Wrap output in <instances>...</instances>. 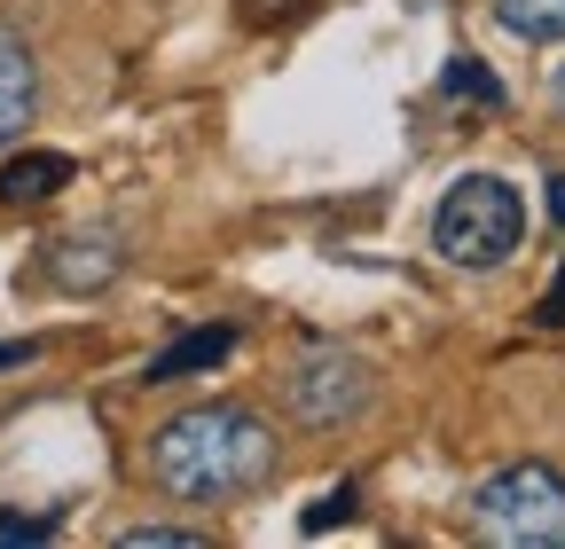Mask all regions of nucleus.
Returning <instances> with one entry per match:
<instances>
[{
	"mask_svg": "<svg viewBox=\"0 0 565 549\" xmlns=\"http://www.w3.org/2000/svg\"><path fill=\"white\" fill-rule=\"evenodd\" d=\"M150 487H166L173 503H236L252 487L275 478V432L252 417L244 400H204V408H181L150 432Z\"/></svg>",
	"mask_w": 565,
	"mask_h": 549,
	"instance_id": "obj_1",
	"label": "nucleus"
},
{
	"mask_svg": "<svg viewBox=\"0 0 565 549\" xmlns=\"http://www.w3.org/2000/svg\"><path fill=\"white\" fill-rule=\"evenodd\" d=\"M463 526L494 549H550L565 541V471L557 463H503L487 471L471 503H463Z\"/></svg>",
	"mask_w": 565,
	"mask_h": 549,
	"instance_id": "obj_2",
	"label": "nucleus"
},
{
	"mask_svg": "<svg viewBox=\"0 0 565 549\" xmlns=\"http://www.w3.org/2000/svg\"><path fill=\"white\" fill-rule=\"evenodd\" d=\"M519 236H526V204L494 173H463L433 213V251L448 267H503L519 251Z\"/></svg>",
	"mask_w": 565,
	"mask_h": 549,
	"instance_id": "obj_3",
	"label": "nucleus"
},
{
	"mask_svg": "<svg viewBox=\"0 0 565 549\" xmlns=\"http://www.w3.org/2000/svg\"><path fill=\"white\" fill-rule=\"evenodd\" d=\"M291 417L299 424H315V432H330V424H353L362 408L377 400V369L362 362V354H345V346H315L299 369H291Z\"/></svg>",
	"mask_w": 565,
	"mask_h": 549,
	"instance_id": "obj_4",
	"label": "nucleus"
},
{
	"mask_svg": "<svg viewBox=\"0 0 565 549\" xmlns=\"http://www.w3.org/2000/svg\"><path fill=\"white\" fill-rule=\"evenodd\" d=\"M228 354H236V330H228V322H204V330H181L166 354H150V369H141V377H150V385H181V377H196V369H221Z\"/></svg>",
	"mask_w": 565,
	"mask_h": 549,
	"instance_id": "obj_5",
	"label": "nucleus"
},
{
	"mask_svg": "<svg viewBox=\"0 0 565 549\" xmlns=\"http://www.w3.org/2000/svg\"><path fill=\"white\" fill-rule=\"evenodd\" d=\"M118 267H126L118 236H63V244H47V274L63 291H103Z\"/></svg>",
	"mask_w": 565,
	"mask_h": 549,
	"instance_id": "obj_6",
	"label": "nucleus"
},
{
	"mask_svg": "<svg viewBox=\"0 0 565 549\" xmlns=\"http://www.w3.org/2000/svg\"><path fill=\"white\" fill-rule=\"evenodd\" d=\"M32 103H40V72H32V47L17 32H0V142H17L32 126Z\"/></svg>",
	"mask_w": 565,
	"mask_h": 549,
	"instance_id": "obj_7",
	"label": "nucleus"
},
{
	"mask_svg": "<svg viewBox=\"0 0 565 549\" xmlns=\"http://www.w3.org/2000/svg\"><path fill=\"white\" fill-rule=\"evenodd\" d=\"M55 189H71V158L63 150H17L9 165H0V204H47Z\"/></svg>",
	"mask_w": 565,
	"mask_h": 549,
	"instance_id": "obj_8",
	"label": "nucleus"
},
{
	"mask_svg": "<svg viewBox=\"0 0 565 549\" xmlns=\"http://www.w3.org/2000/svg\"><path fill=\"white\" fill-rule=\"evenodd\" d=\"M440 87H448L456 103H471V110H503V103H511V95H503V79H494V72H487L479 55H448Z\"/></svg>",
	"mask_w": 565,
	"mask_h": 549,
	"instance_id": "obj_9",
	"label": "nucleus"
},
{
	"mask_svg": "<svg viewBox=\"0 0 565 549\" xmlns=\"http://www.w3.org/2000/svg\"><path fill=\"white\" fill-rule=\"evenodd\" d=\"M494 17H503V32L519 40H565V0H494Z\"/></svg>",
	"mask_w": 565,
	"mask_h": 549,
	"instance_id": "obj_10",
	"label": "nucleus"
},
{
	"mask_svg": "<svg viewBox=\"0 0 565 549\" xmlns=\"http://www.w3.org/2000/svg\"><path fill=\"white\" fill-rule=\"evenodd\" d=\"M126 549H204L196 526H126Z\"/></svg>",
	"mask_w": 565,
	"mask_h": 549,
	"instance_id": "obj_11",
	"label": "nucleus"
},
{
	"mask_svg": "<svg viewBox=\"0 0 565 549\" xmlns=\"http://www.w3.org/2000/svg\"><path fill=\"white\" fill-rule=\"evenodd\" d=\"M345 518H353V487H330V495H315V503H307V518H299V526H307V534H330V526H345Z\"/></svg>",
	"mask_w": 565,
	"mask_h": 549,
	"instance_id": "obj_12",
	"label": "nucleus"
},
{
	"mask_svg": "<svg viewBox=\"0 0 565 549\" xmlns=\"http://www.w3.org/2000/svg\"><path fill=\"white\" fill-rule=\"evenodd\" d=\"M55 518H17V510H0V541H47Z\"/></svg>",
	"mask_w": 565,
	"mask_h": 549,
	"instance_id": "obj_13",
	"label": "nucleus"
},
{
	"mask_svg": "<svg viewBox=\"0 0 565 549\" xmlns=\"http://www.w3.org/2000/svg\"><path fill=\"white\" fill-rule=\"evenodd\" d=\"M534 314H542L550 330H565V267H557V283L542 291V306H534Z\"/></svg>",
	"mask_w": 565,
	"mask_h": 549,
	"instance_id": "obj_14",
	"label": "nucleus"
},
{
	"mask_svg": "<svg viewBox=\"0 0 565 549\" xmlns=\"http://www.w3.org/2000/svg\"><path fill=\"white\" fill-rule=\"evenodd\" d=\"M542 189H550V220H557V228H565V173H550V181H542Z\"/></svg>",
	"mask_w": 565,
	"mask_h": 549,
	"instance_id": "obj_15",
	"label": "nucleus"
},
{
	"mask_svg": "<svg viewBox=\"0 0 565 549\" xmlns=\"http://www.w3.org/2000/svg\"><path fill=\"white\" fill-rule=\"evenodd\" d=\"M32 354H40V346H24V337H17V346H0V369H24Z\"/></svg>",
	"mask_w": 565,
	"mask_h": 549,
	"instance_id": "obj_16",
	"label": "nucleus"
},
{
	"mask_svg": "<svg viewBox=\"0 0 565 549\" xmlns=\"http://www.w3.org/2000/svg\"><path fill=\"white\" fill-rule=\"evenodd\" d=\"M557 110H565V63H557Z\"/></svg>",
	"mask_w": 565,
	"mask_h": 549,
	"instance_id": "obj_17",
	"label": "nucleus"
}]
</instances>
